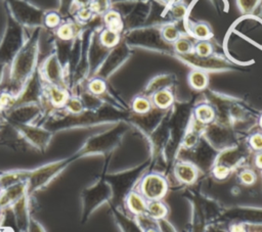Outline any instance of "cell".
<instances>
[{
	"mask_svg": "<svg viewBox=\"0 0 262 232\" xmlns=\"http://www.w3.org/2000/svg\"><path fill=\"white\" fill-rule=\"evenodd\" d=\"M90 2H91V0H74L73 4L76 5L77 8L80 9V8H83V7H88Z\"/></svg>",
	"mask_w": 262,
	"mask_h": 232,
	"instance_id": "e575fe53",
	"label": "cell"
},
{
	"mask_svg": "<svg viewBox=\"0 0 262 232\" xmlns=\"http://www.w3.org/2000/svg\"><path fill=\"white\" fill-rule=\"evenodd\" d=\"M2 80H3V65L0 64V84H2Z\"/></svg>",
	"mask_w": 262,
	"mask_h": 232,
	"instance_id": "74e56055",
	"label": "cell"
},
{
	"mask_svg": "<svg viewBox=\"0 0 262 232\" xmlns=\"http://www.w3.org/2000/svg\"><path fill=\"white\" fill-rule=\"evenodd\" d=\"M145 213L154 220H163L168 213V209L160 200L147 201Z\"/></svg>",
	"mask_w": 262,
	"mask_h": 232,
	"instance_id": "9a60e30c",
	"label": "cell"
},
{
	"mask_svg": "<svg viewBox=\"0 0 262 232\" xmlns=\"http://www.w3.org/2000/svg\"><path fill=\"white\" fill-rule=\"evenodd\" d=\"M151 105H152L151 101H149L146 97H142V96L136 97L132 103L133 110L137 113L147 112L149 109H151Z\"/></svg>",
	"mask_w": 262,
	"mask_h": 232,
	"instance_id": "83f0119b",
	"label": "cell"
},
{
	"mask_svg": "<svg viewBox=\"0 0 262 232\" xmlns=\"http://www.w3.org/2000/svg\"><path fill=\"white\" fill-rule=\"evenodd\" d=\"M93 12L91 11V9L88 7H83L77 10V19L80 22H88L92 16H93Z\"/></svg>",
	"mask_w": 262,
	"mask_h": 232,
	"instance_id": "d6a6232c",
	"label": "cell"
},
{
	"mask_svg": "<svg viewBox=\"0 0 262 232\" xmlns=\"http://www.w3.org/2000/svg\"><path fill=\"white\" fill-rule=\"evenodd\" d=\"M168 11L174 21H181L186 17V14H188V7L184 5L183 2H179L170 6L168 8Z\"/></svg>",
	"mask_w": 262,
	"mask_h": 232,
	"instance_id": "d4e9b609",
	"label": "cell"
},
{
	"mask_svg": "<svg viewBox=\"0 0 262 232\" xmlns=\"http://www.w3.org/2000/svg\"><path fill=\"white\" fill-rule=\"evenodd\" d=\"M41 114V104L38 102L24 103L12 106L4 111L5 120L14 127L32 124Z\"/></svg>",
	"mask_w": 262,
	"mask_h": 232,
	"instance_id": "3957f363",
	"label": "cell"
},
{
	"mask_svg": "<svg viewBox=\"0 0 262 232\" xmlns=\"http://www.w3.org/2000/svg\"><path fill=\"white\" fill-rule=\"evenodd\" d=\"M173 48L178 55H186L194 52V44L189 38L181 36L173 43Z\"/></svg>",
	"mask_w": 262,
	"mask_h": 232,
	"instance_id": "7402d4cb",
	"label": "cell"
},
{
	"mask_svg": "<svg viewBox=\"0 0 262 232\" xmlns=\"http://www.w3.org/2000/svg\"><path fill=\"white\" fill-rule=\"evenodd\" d=\"M214 52L213 45L209 40H198L196 44H194V52L199 57H208L212 55Z\"/></svg>",
	"mask_w": 262,
	"mask_h": 232,
	"instance_id": "603a6c76",
	"label": "cell"
},
{
	"mask_svg": "<svg viewBox=\"0 0 262 232\" xmlns=\"http://www.w3.org/2000/svg\"><path fill=\"white\" fill-rule=\"evenodd\" d=\"M107 89V84L103 81V79L99 78H94L92 79L89 83H88V90L90 93L94 94V95H100L102 94Z\"/></svg>",
	"mask_w": 262,
	"mask_h": 232,
	"instance_id": "f546056e",
	"label": "cell"
},
{
	"mask_svg": "<svg viewBox=\"0 0 262 232\" xmlns=\"http://www.w3.org/2000/svg\"><path fill=\"white\" fill-rule=\"evenodd\" d=\"M120 39H121L120 33L113 31V30H110L108 28H104L98 36L99 43L104 48L116 47L119 44Z\"/></svg>",
	"mask_w": 262,
	"mask_h": 232,
	"instance_id": "5bb4252c",
	"label": "cell"
},
{
	"mask_svg": "<svg viewBox=\"0 0 262 232\" xmlns=\"http://www.w3.org/2000/svg\"><path fill=\"white\" fill-rule=\"evenodd\" d=\"M35 60L36 52L34 44H30L28 47L24 48L17 56L11 73V91H9L10 93L17 96L24 88L26 82L32 75Z\"/></svg>",
	"mask_w": 262,
	"mask_h": 232,
	"instance_id": "6da1fadb",
	"label": "cell"
},
{
	"mask_svg": "<svg viewBox=\"0 0 262 232\" xmlns=\"http://www.w3.org/2000/svg\"><path fill=\"white\" fill-rule=\"evenodd\" d=\"M15 128L30 145L34 146L35 148H38L41 151L47 148L53 137V132L43 126L39 127L32 124H27L17 126Z\"/></svg>",
	"mask_w": 262,
	"mask_h": 232,
	"instance_id": "277c9868",
	"label": "cell"
},
{
	"mask_svg": "<svg viewBox=\"0 0 262 232\" xmlns=\"http://www.w3.org/2000/svg\"><path fill=\"white\" fill-rule=\"evenodd\" d=\"M197 122L201 124H209L215 118V110L208 104H201L195 110Z\"/></svg>",
	"mask_w": 262,
	"mask_h": 232,
	"instance_id": "d6986e66",
	"label": "cell"
},
{
	"mask_svg": "<svg viewBox=\"0 0 262 232\" xmlns=\"http://www.w3.org/2000/svg\"><path fill=\"white\" fill-rule=\"evenodd\" d=\"M71 160H63L56 162L50 165L43 166L35 171L28 173L27 176V195L30 197L32 193L44 187L49 181H51L57 175H59L68 165H70Z\"/></svg>",
	"mask_w": 262,
	"mask_h": 232,
	"instance_id": "7a4b0ae2",
	"label": "cell"
},
{
	"mask_svg": "<svg viewBox=\"0 0 262 232\" xmlns=\"http://www.w3.org/2000/svg\"><path fill=\"white\" fill-rule=\"evenodd\" d=\"M160 35L165 42L171 43V44H173L178 39V38H180L182 36L179 29L174 24L164 25L160 31Z\"/></svg>",
	"mask_w": 262,
	"mask_h": 232,
	"instance_id": "44dd1931",
	"label": "cell"
},
{
	"mask_svg": "<svg viewBox=\"0 0 262 232\" xmlns=\"http://www.w3.org/2000/svg\"><path fill=\"white\" fill-rule=\"evenodd\" d=\"M240 181L245 185H252L256 181V174L252 170H244L239 174Z\"/></svg>",
	"mask_w": 262,
	"mask_h": 232,
	"instance_id": "1f68e13d",
	"label": "cell"
},
{
	"mask_svg": "<svg viewBox=\"0 0 262 232\" xmlns=\"http://www.w3.org/2000/svg\"><path fill=\"white\" fill-rule=\"evenodd\" d=\"M259 125H260V127H261V129H262V114L260 115V119H259Z\"/></svg>",
	"mask_w": 262,
	"mask_h": 232,
	"instance_id": "f35d334b",
	"label": "cell"
},
{
	"mask_svg": "<svg viewBox=\"0 0 262 232\" xmlns=\"http://www.w3.org/2000/svg\"><path fill=\"white\" fill-rule=\"evenodd\" d=\"M0 190H2V188H0Z\"/></svg>",
	"mask_w": 262,
	"mask_h": 232,
	"instance_id": "b9f144b4",
	"label": "cell"
},
{
	"mask_svg": "<svg viewBox=\"0 0 262 232\" xmlns=\"http://www.w3.org/2000/svg\"><path fill=\"white\" fill-rule=\"evenodd\" d=\"M189 32L197 40H209L213 36L210 26L205 22L193 23L189 29Z\"/></svg>",
	"mask_w": 262,
	"mask_h": 232,
	"instance_id": "2e32d148",
	"label": "cell"
},
{
	"mask_svg": "<svg viewBox=\"0 0 262 232\" xmlns=\"http://www.w3.org/2000/svg\"><path fill=\"white\" fill-rule=\"evenodd\" d=\"M112 2L111 0H91L89 8L94 15L103 16L108 11L111 10Z\"/></svg>",
	"mask_w": 262,
	"mask_h": 232,
	"instance_id": "484cf974",
	"label": "cell"
},
{
	"mask_svg": "<svg viewBox=\"0 0 262 232\" xmlns=\"http://www.w3.org/2000/svg\"><path fill=\"white\" fill-rule=\"evenodd\" d=\"M28 199L29 196L26 193V195H24L22 198H20L17 202L13 204L16 224L18 228L23 231L28 230V228L31 225L29 208H28Z\"/></svg>",
	"mask_w": 262,
	"mask_h": 232,
	"instance_id": "9c48e42d",
	"label": "cell"
},
{
	"mask_svg": "<svg viewBox=\"0 0 262 232\" xmlns=\"http://www.w3.org/2000/svg\"><path fill=\"white\" fill-rule=\"evenodd\" d=\"M46 95V97L48 98L49 102L57 107H61L64 106L67 102V100L69 99V94L68 91L62 87V86H58V85H51V84H47L44 87V91H43Z\"/></svg>",
	"mask_w": 262,
	"mask_h": 232,
	"instance_id": "30bf717a",
	"label": "cell"
},
{
	"mask_svg": "<svg viewBox=\"0 0 262 232\" xmlns=\"http://www.w3.org/2000/svg\"><path fill=\"white\" fill-rule=\"evenodd\" d=\"M179 2H182V0H163L162 3H163L167 8H169L170 6H172V5L176 4V3H179Z\"/></svg>",
	"mask_w": 262,
	"mask_h": 232,
	"instance_id": "8d00e7d4",
	"label": "cell"
},
{
	"mask_svg": "<svg viewBox=\"0 0 262 232\" xmlns=\"http://www.w3.org/2000/svg\"><path fill=\"white\" fill-rule=\"evenodd\" d=\"M0 129H2V121H0Z\"/></svg>",
	"mask_w": 262,
	"mask_h": 232,
	"instance_id": "ab89813d",
	"label": "cell"
},
{
	"mask_svg": "<svg viewBox=\"0 0 262 232\" xmlns=\"http://www.w3.org/2000/svg\"><path fill=\"white\" fill-rule=\"evenodd\" d=\"M262 0H236L237 7L243 15H252L260 6Z\"/></svg>",
	"mask_w": 262,
	"mask_h": 232,
	"instance_id": "cb8c5ba5",
	"label": "cell"
},
{
	"mask_svg": "<svg viewBox=\"0 0 262 232\" xmlns=\"http://www.w3.org/2000/svg\"><path fill=\"white\" fill-rule=\"evenodd\" d=\"M57 36L63 42H69L74 40L77 34V29L73 23H63L57 28Z\"/></svg>",
	"mask_w": 262,
	"mask_h": 232,
	"instance_id": "ac0fdd59",
	"label": "cell"
},
{
	"mask_svg": "<svg viewBox=\"0 0 262 232\" xmlns=\"http://www.w3.org/2000/svg\"><path fill=\"white\" fill-rule=\"evenodd\" d=\"M40 77L47 84L62 86L64 84V70L57 55L49 56L40 68Z\"/></svg>",
	"mask_w": 262,
	"mask_h": 232,
	"instance_id": "52a82bcc",
	"label": "cell"
},
{
	"mask_svg": "<svg viewBox=\"0 0 262 232\" xmlns=\"http://www.w3.org/2000/svg\"><path fill=\"white\" fill-rule=\"evenodd\" d=\"M159 2H161V3H162V2H163V0H159Z\"/></svg>",
	"mask_w": 262,
	"mask_h": 232,
	"instance_id": "60d3db41",
	"label": "cell"
},
{
	"mask_svg": "<svg viewBox=\"0 0 262 232\" xmlns=\"http://www.w3.org/2000/svg\"><path fill=\"white\" fill-rule=\"evenodd\" d=\"M255 165L257 168L262 170V151H258L257 156L255 157Z\"/></svg>",
	"mask_w": 262,
	"mask_h": 232,
	"instance_id": "d590c367",
	"label": "cell"
},
{
	"mask_svg": "<svg viewBox=\"0 0 262 232\" xmlns=\"http://www.w3.org/2000/svg\"><path fill=\"white\" fill-rule=\"evenodd\" d=\"M139 189L146 201L161 200L167 192V182L160 175L149 174L143 178Z\"/></svg>",
	"mask_w": 262,
	"mask_h": 232,
	"instance_id": "5b68a950",
	"label": "cell"
},
{
	"mask_svg": "<svg viewBox=\"0 0 262 232\" xmlns=\"http://www.w3.org/2000/svg\"><path fill=\"white\" fill-rule=\"evenodd\" d=\"M65 106L66 109L71 113H80L83 111L84 108L82 100L78 97H69Z\"/></svg>",
	"mask_w": 262,
	"mask_h": 232,
	"instance_id": "f1b7e54d",
	"label": "cell"
},
{
	"mask_svg": "<svg viewBox=\"0 0 262 232\" xmlns=\"http://www.w3.org/2000/svg\"><path fill=\"white\" fill-rule=\"evenodd\" d=\"M147 201L145 198L138 192H130L126 199V205L129 212L138 216L140 214H144L146 211Z\"/></svg>",
	"mask_w": 262,
	"mask_h": 232,
	"instance_id": "7c38bea8",
	"label": "cell"
},
{
	"mask_svg": "<svg viewBox=\"0 0 262 232\" xmlns=\"http://www.w3.org/2000/svg\"><path fill=\"white\" fill-rule=\"evenodd\" d=\"M231 173V168L224 164H218L213 169V175L217 179H226Z\"/></svg>",
	"mask_w": 262,
	"mask_h": 232,
	"instance_id": "4dcf8cb0",
	"label": "cell"
},
{
	"mask_svg": "<svg viewBox=\"0 0 262 232\" xmlns=\"http://www.w3.org/2000/svg\"><path fill=\"white\" fill-rule=\"evenodd\" d=\"M27 193V180L0 190V209L7 208Z\"/></svg>",
	"mask_w": 262,
	"mask_h": 232,
	"instance_id": "ba28073f",
	"label": "cell"
},
{
	"mask_svg": "<svg viewBox=\"0 0 262 232\" xmlns=\"http://www.w3.org/2000/svg\"><path fill=\"white\" fill-rule=\"evenodd\" d=\"M189 82L194 89L203 90L208 86V82H209L208 75L201 69L194 70L189 75Z\"/></svg>",
	"mask_w": 262,
	"mask_h": 232,
	"instance_id": "e0dca14e",
	"label": "cell"
},
{
	"mask_svg": "<svg viewBox=\"0 0 262 232\" xmlns=\"http://www.w3.org/2000/svg\"><path fill=\"white\" fill-rule=\"evenodd\" d=\"M173 95L168 89H160L153 95L154 104L161 109L168 108L173 103Z\"/></svg>",
	"mask_w": 262,
	"mask_h": 232,
	"instance_id": "ffe728a7",
	"label": "cell"
},
{
	"mask_svg": "<svg viewBox=\"0 0 262 232\" xmlns=\"http://www.w3.org/2000/svg\"><path fill=\"white\" fill-rule=\"evenodd\" d=\"M175 176L179 181L185 184H191L196 181L198 177V170L191 163L181 162L175 167Z\"/></svg>",
	"mask_w": 262,
	"mask_h": 232,
	"instance_id": "8fae6325",
	"label": "cell"
},
{
	"mask_svg": "<svg viewBox=\"0 0 262 232\" xmlns=\"http://www.w3.org/2000/svg\"><path fill=\"white\" fill-rule=\"evenodd\" d=\"M250 146L255 151H262V134L261 133H255L250 137L249 140Z\"/></svg>",
	"mask_w": 262,
	"mask_h": 232,
	"instance_id": "836d02e7",
	"label": "cell"
},
{
	"mask_svg": "<svg viewBox=\"0 0 262 232\" xmlns=\"http://www.w3.org/2000/svg\"><path fill=\"white\" fill-rule=\"evenodd\" d=\"M102 21L106 28L121 33L124 28V23L121 14L116 10H110L102 16Z\"/></svg>",
	"mask_w": 262,
	"mask_h": 232,
	"instance_id": "4fadbf2b",
	"label": "cell"
},
{
	"mask_svg": "<svg viewBox=\"0 0 262 232\" xmlns=\"http://www.w3.org/2000/svg\"><path fill=\"white\" fill-rule=\"evenodd\" d=\"M42 23L48 29H57L62 24V17L59 13L49 12L43 16Z\"/></svg>",
	"mask_w": 262,
	"mask_h": 232,
	"instance_id": "4316f807",
	"label": "cell"
},
{
	"mask_svg": "<svg viewBox=\"0 0 262 232\" xmlns=\"http://www.w3.org/2000/svg\"><path fill=\"white\" fill-rule=\"evenodd\" d=\"M109 189L102 183H99L93 187L85 189L82 193L83 201V219H86L89 214L99 206L103 201L108 199Z\"/></svg>",
	"mask_w": 262,
	"mask_h": 232,
	"instance_id": "8992f818",
	"label": "cell"
}]
</instances>
